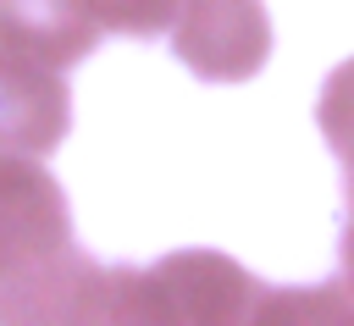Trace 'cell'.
I'll return each mask as SVG.
<instances>
[{
	"mask_svg": "<svg viewBox=\"0 0 354 326\" xmlns=\"http://www.w3.org/2000/svg\"><path fill=\"white\" fill-rule=\"evenodd\" d=\"M111 265L72 243V210L39 155H0V320H105Z\"/></svg>",
	"mask_w": 354,
	"mask_h": 326,
	"instance_id": "1",
	"label": "cell"
},
{
	"mask_svg": "<svg viewBox=\"0 0 354 326\" xmlns=\"http://www.w3.org/2000/svg\"><path fill=\"white\" fill-rule=\"evenodd\" d=\"M315 122L343 166V243H337V260H343V287L354 293V61H343L326 83H321V99H315Z\"/></svg>",
	"mask_w": 354,
	"mask_h": 326,
	"instance_id": "6",
	"label": "cell"
},
{
	"mask_svg": "<svg viewBox=\"0 0 354 326\" xmlns=\"http://www.w3.org/2000/svg\"><path fill=\"white\" fill-rule=\"evenodd\" d=\"M100 22L88 0H0V44L44 61V66H77L100 44Z\"/></svg>",
	"mask_w": 354,
	"mask_h": 326,
	"instance_id": "5",
	"label": "cell"
},
{
	"mask_svg": "<svg viewBox=\"0 0 354 326\" xmlns=\"http://www.w3.org/2000/svg\"><path fill=\"white\" fill-rule=\"evenodd\" d=\"M171 50L205 83H243L271 55V17L260 0H183L171 17Z\"/></svg>",
	"mask_w": 354,
	"mask_h": 326,
	"instance_id": "3",
	"label": "cell"
},
{
	"mask_svg": "<svg viewBox=\"0 0 354 326\" xmlns=\"http://www.w3.org/2000/svg\"><path fill=\"white\" fill-rule=\"evenodd\" d=\"M72 127L66 72L0 44V155H50Z\"/></svg>",
	"mask_w": 354,
	"mask_h": 326,
	"instance_id": "4",
	"label": "cell"
},
{
	"mask_svg": "<svg viewBox=\"0 0 354 326\" xmlns=\"http://www.w3.org/2000/svg\"><path fill=\"white\" fill-rule=\"evenodd\" d=\"M260 282L216 254V249H183L144 271L111 265V298L105 320H243L260 309Z\"/></svg>",
	"mask_w": 354,
	"mask_h": 326,
	"instance_id": "2",
	"label": "cell"
},
{
	"mask_svg": "<svg viewBox=\"0 0 354 326\" xmlns=\"http://www.w3.org/2000/svg\"><path fill=\"white\" fill-rule=\"evenodd\" d=\"M177 6H183V0H88L94 22H100L105 33H127V39H155V33H166L171 17H177Z\"/></svg>",
	"mask_w": 354,
	"mask_h": 326,
	"instance_id": "7",
	"label": "cell"
}]
</instances>
